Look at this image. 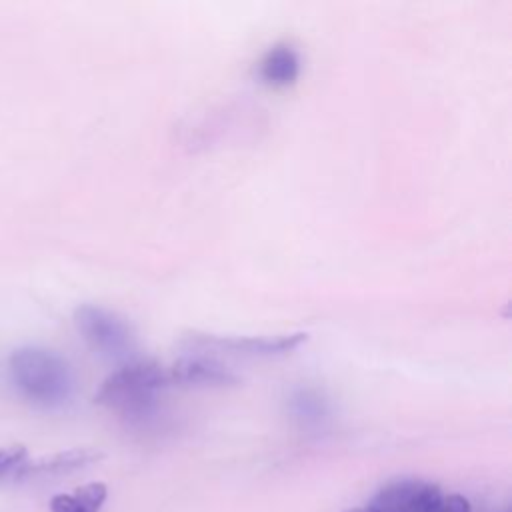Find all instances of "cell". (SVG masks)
Listing matches in <instances>:
<instances>
[{"label": "cell", "instance_id": "6da1fadb", "mask_svg": "<svg viewBox=\"0 0 512 512\" xmlns=\"http://www.w3.org/2000/svg\"><path fill=\"white\" fill-rule=\"evenodd\" d=\"M8 370L18 392L38 406H60L70 400L76 388L70 362L50 348H16L8 358Z\"/></svg>", "mask_w": 512, "mask_h": 512}, {"label": "cell", "instance_id": "8992f818", "mask_svg": "<svg viewBox=\"0 0 512 512\" xmlns=\"http://www.w3.org/2000/svg\"><path fill=\"white\" fill-rule=\"evenodd\" d=\"M168 370L170 384L188 386H230L238 382V374L232 372L220 360L208 354H192L178 358Z\"/></svg>", "mask_w": 512, "mask_h": 512}, {"label": "cell", "instance_id": "277c9868", "mask_svg": "<svg viewBox=\"0 0 512 512\" xmlns=\"http://www.w3.org/2000/svg\"><path fill=\"white\" fill-rule=\"evenodd\" d=\"M308 340L306 332L276 334V336H230V334H210V332H190L186 342L196 348L222 350L228 354L242 356H280L296 350Z\"/></svg>", "mask_w": 512, "mask_h": 512}, {"label": "cell", "instance_id": "8fae6325", "mask_svg": "<svg viewBox=\"0 0 512 512\" xmlns=\"http://www.w3.org/2000/svg\"><path fill=\"white\" fill-rule=\"evenodd\" d=\"M418 512H472V510H470L468 498H464L462 494H448V496H438Z\"/></svg>", "mask_w": 512, "mask_h": 512}, {"label": "cell", "instance_id": "30bf717a", "mask_svg": "<svg viewBox=\"0 0 512 512\" xmlns=\"http://www.w3.org/2000/svg\"><path fill=\"white\" fill-rule=\"evenodd\" d=\"M26 462H28V450L22 444L2 446L0 448V478H6L10 474H22Z\"/></svg>", "mask_w": 512, "mask_h": 512}, {"label": "cell", "instance_id": "ba28073f", "mask_svg": "<svg viewBox=\"0 0 512 512\" xmlns=\"http://www.w3.org/2000/svg\"><path fill=\"white\" fill-rule=\"evenodd\" d=\"M108 488L104 482H88L72 494H56L50 498V512H100L106 502Z\"/></svg>", "mask_w": 512, "mask_h": 512}, {"label": "cell", "instance_id": "5b68a950", "mask_svg": "<svg viewBox=\"0 0 512 512\" xmlns=\"http://www.w3.org/2000/svg\"><path fill=\"white\" fill-rule=\"evenodd\" d=\"M438 496H442L438 484L418 478H402L380 488L368 506L374 512H418Z\"/></svg>", "mask_w": 512, "mask_h": 512}, {"label": "cell", "instance_id": "7c38bea8", "mask_svg": "<svg viewBox=\"0 0 512 512\" xmlns=\"http://www.w3.org/2000/svg\"><path fill=\"white\" fill-rule=\"evenodd\" d=\"M346 512H374L370 506H358V508H350Z\"/></svg>", "mask_w": 512, "mask_h": 512}, {"label": "cell", "instance_id": "52a82bcc", "mask_svg": "<svg viewBox=\"0 0 512 512\" xmlns=\"http://www.w3.org/2000/svg\"><path fill=\"white\" fill-rule=\"evenodd\" d=\"M300 74V56L290 44H276L260 62V76L270 86H290Z\"/></svg>", "mask_w": 512, "mask_h": 512}, {"label": "cell", "instance_id": "7a4b0ae2", "mask_svg": "<svg viewBox=\"0 0 512 512\" xmlns=\"http://www.w3.org/2000/svg\"><path fill=\"white\" fill-rule=\"evenodd\" d=\"M168 370L154 360H134L112 372L98 388L94 400L110 408L136 410L168 386Z\"/></svg>", "mask_w": 512, "mask_h": 512}, {"label": "cell", "instance_id": "9c48e42d", "mask_svg": "<svg viewBox=\"0 0 512 512\" xmlns=\"http://www.w3.org/2000/svg\"><path fill=\"white\" fill-rule=\"evenodd\" d=\"M100 456L102 454L92 448H72V450L42 456L38 460H28L24 464L22 474H26V472H66V470L86 466V464L98 460Z\"/></svg>", "mask_w": 512, "mask_h": 512}, {"label": "cell", "instance_id": "3957f363", "mask_svg": "<svg viewBox=\"0 0 512 512\" xmlns=\"http://www.w3.org/2000/svg\"><path fill=\"white\" fill-rule=\"evenodd\" d=\"M74 324L86 342L108 356H126L134 350V332L130 324L102 306H78L74 310Z\"/></svg>", "mask_w": 512, "mask_h": 512}]
</instances>
